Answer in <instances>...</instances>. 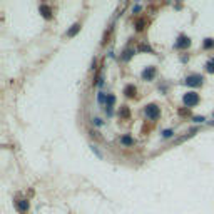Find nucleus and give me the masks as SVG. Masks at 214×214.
<instances>
[{"label": "nucleus", "instance_id": "obj_5", "mask_svg": "<svg viewBox=\"0 0 214 214\" xmlns=\"http://www.w3.org/2000/svg\"><path fill=\"white\" fill-rule=\"evenodd\" d=\"M15 206L18 209V212L25 214L28 211V207H30V204H28V199H25V197H17L15 199Z\"/></svg>", "mask_w": 214, "mask_h": 214}, {"label": "nucleus", "instance_id": "obj_17", "mask_svg": "<svg viewBox=\"0 0 214 214\" xmlns=\"http://www.w3.org/2000/svg\"><path fill=\"white\" fill-rule=\"evenodd\" d=\"M202 47L204 48H206V50H207V48H212L214 47V38H204V42H202Z\"/></svg>", "mask_w": 214, "mask_h": 214}, {"label": "nucleus", "instance_id": "obj_24", "mask_svg": "<svg viewBox=\"0 0 214 214\" xmlns=\"http://www.w3.org/2000/svg\"><path fill=\"white\" fill-rule=\"evenodd\" d=\"M95 65H97V59L92 60V65H90V69H95Z\"/></svg>", "mask_w": 214, "mask_h": 214}, {"label": "nucleus", "instance_id": "obj_14", "mask_svg": "<svg viewBox=\"0 0 214 214\" xmlns=\"http://www.w3.org/2000/svg\"><path fill=\"white\" fill-rule=\"evenodd\" d=\"M134 27H135V30L140 32V30H144V27H145V18H137L134 23Z\"/></svg>", "mask_w": 214, "mask_h": 214}, {"label": "nucleus", "instance_id": "obj_20", "mask_svg": "<svg viewBox=\"0 0 214 214\" xmlns=\"http://www.w3.org/2000/svg\"><path fill=\"white\" fill-rule=\"evenodd\" d=\"M92 124H94L95 127H100V125H104V120L100 117H92Z\"/></svg>", "mask_w": 214, "mask_h": 214}, {"label": "nucleus", "instance_id": "obj_6", "mask_svg": "<svg viewBox=\"0 0 214 214\" xmlns=\"http://www.w3.org/2000/svg\"><path fill=\"white\" fill-rule=\"evenodd\" d=\"M155 74H157V70H155V67H145V69L140 72V77H142V80H154Z\"/></svg>", "mask_w": 214, "mask_h": 214}, {"label": "nucleus", "instance_id": "obj_12", "mask_svg": "<svg viewBox=\"0 0 214 214\" xmlns=\"http://www.w3.org/2000/svg\"><path fill=\"white\" fill-rule=\"evenodd\" d=\"M124 94H125V97H134L135 95V85L134 84H127L124 87Z\"/></svg>", "mask_w": 214, "mask_h": 214}, {"label": "nucleus", "instance_id": "obj_21", "mask_svg": "<svg viewBox=\"0 0 214 214\" xmlns=\"http://www.w3.org/2000/svg\"><path fill=\"white\" fill-rule=\"evenodd\" d=\"M192 120H194V122H196V124H202L204 120H206V117H204V115H194V117H192Z\"/></svg>", "mask_w": 214, "mask_h": 214}, {"label": "nucleus", "instance_id": "obj_3", "mask_svg": "<svg viewBox=\"0 0 214 214\" xmlns=\"http://www.w3.org/2000/svg\"><path fill=\"white\" fill-rule=\"evenodd\" d=\"M184 84L189 87H201L204 84V75L201 74H189L186 79H184Z\"/></svg>", "mask_w": 214, "mask_h": 214}, {"label": "nucleus", "instance_id": "obj_13", "mask_svg": "<svg viewBox=\"0 0 214 214\" xmlns=\"http://www.w3.org/2000/svg\"><path fill=\"white\" fill-rule=\"evenodd\" d=\"M137 50H139V52H149V54H154V48L150 47L149 43H145V42H142V43H139Z\"/></svg>", "mask_w": 214, "mask_h": 214}, {"label": "nucleus", "instance_id": "obj_18", "mask_svg": "<svg viewBox=\"0 0 214 214\" xmlns=\"http://www.w3.org/2000/svg\"><path fill=\"white\" fill-rule=\"evenodd\" d=\"M206 70L209 72V74H214V57L207 60V64H206Z\"/></svg>", "mask_w": 214, "mask_h": 214}, {"label": "nucleus", "instance_id": "obj_2", "mask_svg": "<svg viewBox=\"0 0 214 214\" xmlns=\"http://www.w3.org/2000/svg\"><path fill=\"white\" fill-rule=\"evenodd\" d=\"M144 115L149 120H157L160 117V109L155 104H147L144 107Z\"/></svg>", "mask_w": 214, "mask_h": 214}, {"label": "nucleus", "instance_id": "obj_4", "mask_svg": "<svg viewBox=\"0 0 214 214\" xmlns=\"http://www.w3.org/2000/svg\"><path fill=\"white\" fill-rule=\"evenodd\" d=\"M189 47H191V38L187 35H184V33H181L176 38V42H174V48H177V50H186Z\"/></svg>", "mask_w": 214, "mask_h": 214}, {"label": "nucleus", "instance_id": "obj_19", "mask_svg": "<svg viewBox=\"0 0 214 214\" xmlns=\"http://www.w3.org/2000/svg\"><path fill=\"white\" fill-rule=\"evenodd\" d=\"M160 134H162V137H164V139H171L176 132H174V129H166V130H162Z\"/></svg>", "mask_w": 214, "mask_h": 214}, {"label": "nucleus", "instance_id": "obj_8", "mask_svg": "<svg viewBox=\"0 0 214 214\" xmlns=\"http://www.w3.org/2000/svg\"><path fill=\"white\" fill-rule=\"evenodd\" d=\"M135 52H137V50H135L134 47H127V48H124L122 54H120V60H122V62H129V60L134 57V54H135Z\"/></svg>", "mask_w": 214, "mask_h": 214}, {"label": "nucleus", "instance_id": "obj_1", "mask_svg": "<svg viewBox=\"0 0 214 214\" xmlns=\"http://www.w3.org/2000/svg\"><path fill=\"white\" fill-rule=\"evenodd\" d=\"M199 100H201V97H199V94H197V92H194V90L187 92V94H184V97H182V104L186 105L187 109L196 107V105L199 104Z\"/></svg>", "mask_w": 214, "mask_h": 214}, {"label": "nucleus", "instance_id": "obj_22", "mask_svg": "<svg viewBox=\"0 0 214 214\" xmlns=\"http://www.w3.org/2000/svg\"><path fill=\"white\" fill-rule=\"evenodd\" d=\"M90 149H92V152H95V154H97V157H102V154L99 152V149H97V145H94V144H92V145H90Z\"/></svg>", "mask_w": 214, "mask_h": 214}, {"label": "nucleus", "instance_id": "obj_11", "mask_svg": "<svg viewBox=\"0 0 214 214\" xmlns=\"http://www.w3.org/2000/svg\"><path fill=\"white\" fill-rule=\"evenodd\" d=\"M114 105H115V95H114V94H107L105 109H107V110H114Z\"/></svg>", "mask_w": 214, "mask_h": 214}, {"label": "nucleus", "instance_id": "obj_23", "mask_svg": "<svg viewBox=\"0 0 214 214\" xmlns=\"http://www.w3.org/2000/svg\"><path fill=\"white\" fill-rule=\"evenodd\" d=\"M140 8H142V7H140L139 3H135V5L132 7V13H137V12H140Z\"/></svg>", "mask_w": 214, "mask_h": 214}, {"label": "nucleus", "instance_id": "obj_25", "mask_svg": "<svg viewBox=\"0 0 214 214\" xmlns=\"http://www.w3.org/2000/svg\"><path fill=\"white\" fill-rule=\"evenodd\" d=\"M209 124H211V125H214V120H211V122H209Z\"/></svg>", "mask_w": 214, "mask_h": 214}, {"label": "nucleus", "instance_id": "obj_7", "mask_svg": "<svg viewBox=\"0 0 214 214\" xmlns=\"http://www.w3.org/2000/svg\"><path fill=\"white\" fill-rule=\"evenodd\" d=\"M38 12H40V15L45 18V20H50L52 18V8H50V5H47V3H40V5H38Z\"/></svg>", "mask_w": 214, "mask_h": 214}, {"label": "nucleus", "instance_id": "obj_16", "mask_svg": "<svg viewBox=\"0 0 214 214\" xmlns=\"http://www.w3.org/2000/svg\"><path fill=\"white\" fill-rule=\"evenodd\" d=\"M97 102L105 105V102H107V94H105V92H102V90L97 92Z\"/></svg>", "mask_w": 214, "mask_h": 214}, {"label": "nucleus", "instance_id": "obj_10", "mask_svg": "<svg viewBox=\"0 0 214 214\" xmlns=\"http://www.w3.org/2000/svg\"><path fill=\"white\" fill-rule=\"evenodd\" d=\"M80 27H82V25H80V22H75L74 25H72V27L69 28V30L65 32V35H67V37H75V35H77V32L80 30Z\"/></svg>", "mask_w": 214, "mask_h": 214}, {"label": "nucleus", "instance_id": "obj_15", "mask_svg": "<svg viewBox=\"0 0 214 214\" xmlns=\"http://www.w3.org/2000/svg\"><path fill=\"white\" fill-rule=\"evenodd\" d=\"M119 117H120V119H127V117H129V107H127V105H122V107L119 109Z\"/></svg>", "mask_w": 214, "mask_h": 214}, {"label": "nucleus", "instance_id": "obj_9", "mask_svg": "<svg viewBox=\"0 0 214 214\" xmlns=\"http://www.w3.org/2000/svg\"><path fill=\"white\" fill-rule=\"evenodd\" d=\"M119 142L124 145V147H132V145L135 144V140H134V137L130 134H124V135H120L119 137Z\"/></svg>", "mask_w": 214, "mask_h": 214}]
</instances>
